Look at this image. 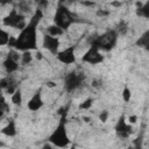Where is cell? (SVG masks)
I'll list each match as a JSON object with an SVG mask.
<instances>
[{"mask_svg":"<svg viewBox=\"0 0 149 149\" xmlns=\"http://www.w3.org/2000/svg\"><path fill=\"white\" fill-rule=\"evenodd\" d=\"M47 86H49V87H55V86H56V84H55V83H52V81H48V83H47Z\"/></svg>","mask_w":149,"mask_h":149,"instance_id":"31","label":"cell"},{"mask_svg":"<svg viewBox=\"0 0 149 149\" xmlns=\"http://www.w3.org/2000/svg\"><path fill=\"white\" fill-rule=\"evenodd\" d=\"M43 17V9L37 8L31 15L27 26L20 30L16 37H10L9 48H14L17 51H31L37 50V26Z\"/></svg>","mask_w":149,"mask_h":149,"instance_id":"1","label":"cell"},{"mask_svg":"<svg viewBox=\"0 0 149 149\" xmlns=\"http://www.w3.org/2000/svg\"><path fill=\"white\" fill-rule=\"evenodd\" d=\"M43 105H44V102H43V99H42L41 90H38L31 95V98L29 99V101L27 104V107L31 112H37L43 107Z\"/></svg>","mask_w":149,"mask_h":149,"instance_id":"12","label":"cell"},{"mask_svg":"<svg viewBox=\"0 0 149 149\" xmlns=\"http://www.w3.org/2000/svg\"><path fill=\"white\" fill-rule=\"evenodd\" d=\"M115 29H116V31L119 33V35H120V34H121V35H125V34L127 33V30H128V24H127V22H125V21H120Z\"/></svg>","mask_w":149,"mask_h":149,"instance_id":"22","label":"cell"},{"mask_svg":"<svg viewBox=\"0 0 149 149\" xmlns=\"http://www.w3.org/2000/svg\"><path fill=\"white\" fill-rule=\"evenodd\" d=\"M42 45H43L44 49H47L49 52H51L52 55L56 56V54L59 51L61 42H59V38L57 36L44 34L43 35V40H42Z\"/></svg>","mask_w":149,"mask_h":149,"instance_id":"11","label":"cell"},{"mask_svg":"<svg viewBox=\"0 0 149 149\" xmlns=\"http://www.w3.org/2000/svg\"><path fill=\"white\" fill-rule=\"evenodd\" d=\"M81 61L84 63H87L91 65H97V64L102 63L105 61V57L101 54L100 49H98L97 47L90 45V48L86 50V52L81 56Z\"/></svg>","mask_w":149,"mask_h":149,"instance_id":"8","label":"cell"},{"mask_svg":"<svg viewBox=\"0 0 149 149\" xmlns=\"http://www.w3.org/2000/svg\"><path fill=\"white\" fill-rule=\"evenodd\" d=\"M136 121H137V116H136V115H129V118H128V122H129L130 125L136 123Z\"/></svg>","mask_w":149,"mask_h":149,"instance_id":"27","label":"cell"},{"mask_svg":"<svg viewBox=\"0 0 149 149\" xmlns=\"http://www.w3.org/2000/svg\"><path fill=\"white\" fill-rule=\"evenodd\" d=\"M19 61L21 62V56L19 55L17 50H9V52L7 54L6 58L2 62V66L8 74H12L19 70Z\"/></svg>","mask_w":149,"mask_h":149,"instance_id":"7","label":"cell"},{"mask_svg":"<svg viewBox=\"0 0 149 149\" xmlns=\"http://www.w3.org/2000/svg\"><path fill=\"white\" fill-rule=\"evenodd\" d=\"M116 135L120 139H128L130 136V134L133 133V127L129 122L126 121L125 115H121L119 118V120L116 121V125L114 127Z\"/></svg>","mask_w":149,"mask_h":149,"instance_id":"10","label":"cell"},{"mask_svg":"<svg viewBox=\"0 0 149 149\" xmlns=\"http://www.w3.org/2000/svg\"><path fill=\"white\" fill-rule=\"evenodd\" d=\"M13 0H0V3L1 6H5V5H8V3H12Z\"/></svg>","mask_w":149,"mask_h":149,"instance_id":"28","label":"cell"},{"mask_svg":"<svg viewBox=\"0 0 149 149\" xmlns=\"http://www.w3.org/2000/svg\"><path fill=\"white\" fill-rule=\"evenodd\" d=\"M135 45L139 48L149 50V28L144 33H142V35L135 41Z\"/></svg>","mask_w":149,"mask_h":149,"instance_id":"15","label":"cell"},{"mask_svg":"<svg viewBox=\"0 0 149 149\" xmlns=\"http://www.w3.org/2000/svg\"><path fill=\"white\" fill-rule=\"evenodd\" d=\"M77 22H83V21L78 20L77 15L72 13L63 2H58V6L54 15V23L61 27L63 30H68L72 24Z\"/></svg>","mask_w":149,"mask_h":149,"instance_id":"3","label":"cell"},{"mask_svg":"<svg viewBox=\"0 0 149 149\" xmlns=\"http://www.w3.org/2000/svg\"><path fill=\"white\" fill-rule=\"evenodd\" d=\"M85 83V73L78 70L70 71L64 77V90L68 93L79 90Z\"/></svg>","mask_w":149,"mask_h":149,"instance_id":"5","label":"cell"},{"mask_svg":"<svg viewBox=\"0 0 149 149\" xmlns=\"http://www.w3.org/2000/svg\"><path fill=\"white\" fill-rule=\"evenodd\" d=\"M136 15L140 17L149 19V0H147L140 7H136Z\"/></svg>","mask_w":149,"mask_h":149,"instance_id":"16","label":"cell"},{"mask_svg":"<svg viewBox=\"0 0 149 149\" xmlns=\"http://www.w3.org/2000/svg\"><path fill=\"white\" fill-rule=\"evenodd\" d=\"M27 21H26V16L17 12L16 8H13L3 19H2V24L6 26V27H10V28H14V29H23L26 26H27Z\"/></svg>","mask_w":149,"mask_h":149,"instance_id":"6","label":"cell"},{"mask_svg":"<svg viewBox=\"0 0 149 149\" xmlns=\"http://www.w3.org/2000/svg\"><path fill=\"white\" fill-rule=\"evenodd\" d=\"M1 133L8 137H13L16 135L17 130H16V123H15V120L14 119H10L8 121V123L1 129Z\"/></svg>","mask_w":149,"mask_h":149,"instance_id":"14","label":"cell"},{"mask_svg":"<svg viewBox=\"0 0 149 149\" xmlns=\"http://www.w3.org/2000/svg\"><path fill=\"white\" fill-rule=\"evenodd\" d=\"M42 56H43V55H42V52L36 50V58H37V59H42Z\"/></svg>","mask_w":149,"mask_h":149,"instance_id":"30","label":"cell"},{"mask_svg":"<svg viewBox=\"0 0 149 149\" xmlns=\"http://www.w3.org/2000/svg\"><path fill=\"white\" fill-rule=\"evenodd\" d=\"M10 35L5 29H1V38H0V45H7L10 41Z\"/></svg>","mask_w":149,"mask_h":149,"instance_id":"20","label":"cell"},{"mask_svg":"<svg viewBox=\"0 0 149 149\" xmlns=\"http://www.w3.org/2000/svg\"><path fill=\"white\" fill-rule=\"evenodd\" d=\"M47 34L58 37V36H61V35L64 34V30H63L61 27H58V26H56V24L54 23V24H51V26H49V27L47 28Z\"/></svg>","mask_w":149,"mask_h":149,"instance_id":"17","label":"cell"},{"mask_svg":"<svg viewBox=\"0 0 149 149\" xmlns=\"http://www.w3.org/2000/svg\"><path fill=\"white\" fill-rule=\"evenodd\" d=\"M119 33L116 31V29H108L105 33L93 37L90 42V45L97 47L101 51H111L116 45Z\"/></svg>","mask_w":149,"mask_h":149,"instance_id":"4","label":"cell"},{"mask_svg":"<svg viewBox=\"0 0 149 149\" xmlns=\"http://www.w3.org/2000/svg\"><path fill=\"white\" fill-rule=\"evenodd\" d=\"M108 15H109L108 10H104V9H98L97 10V16H99V17H104V16H108Z\"/></svg>","mask_w":149,"mask_h":149,"instance_id":"26","label":"cell"},{"mask_svg":"<svg viewBox=\"0 0 149 149\" xmlns=\"http://www.w3.org/2000/svg\"><path fill=\"white\" fill-rule=\"evenodd\" d=\"M59 114V121L55 130L50 134L48 137V141L58 148H65L70 143V139L68 135V129H66V114H68V107H63L58 111Z\"/></svg>","mask_w":149,"mask_h":149,"instance_id":"2","label":"cell"},{"mask_svg":"<svg viewBox=\"0 0 149 149\" xmlns=\"http://www.w3.org/2000/svg\"><path fill=\"white\" fill-rule=\"evenodd\" d=\"M1 119H3L5 118V114L7 113V112H9V106L7 105V102H6V100H5V98L2 97V99H1Z\"/></svg>","mask_w":149,"mask_h":149,"instance_id":"24","label":"cell"},{"mask_svg":"<svg viewBox=\"0 0 149 149\" xmlns=\"http://www.w3.org/2000/svg\"><path fill=\"white\" fill-rule=\"evenodd\" d=\"M81 3H83V5H85V6H92V7L95 5L94 2H88V1H83Z\"/></svg>","mask_w":149,"mask_h":149,"instance_id":"29","label":"cell"},{"mask_svg":"<svg viewBox=\"0 0 149 149\" xmlns=\"http://www.w3.org/2000/svg\"><path fill=\"white\" fill-rule=\"evenodd\" d=\"M121 97H122V99H123L125 102H129V101H130V99H132V91H130V88H129L127 85L123 86Z\"/></svg>","mask_w":149,"mask_h":149,"instance_id":"21","label":"cell"},{"mask_svg":"<svg viewBox=\"0 0 149 149\" xmlns=\"http://www.w3.org/2000/svg\"><path fill=\"white\" fill-rule=\"evenodd\" d=\"M33 61V55L30 51H23L22 55H21V64L23 65H28L30 64Z\"/></svg>","mask_w":149,"mask_h":149,"instance_id":"19","label":"cell"},{"mask_svg":"<svg viewBox=\"0 0 149 149\" xmlns=\"http://www.w3.org/2000/svg\"><path fill=\"white\" fill-rule=\"evenodd\" d=\"M56 58L59 63L64 65H71L76 63V47L70 45L63 50H59L56 54Z\"/></svg>","mask_w":149,"mask_h":149,"instance_id":"9","label":"cell"},{"mask_svg":"<svg viewBox=\"0 0 149 149\" xmlns=\"http://www.w3.org/2000/svg\"><path fill=\"white\" fill-rule=\"evenodd\" d=\"M108 119V111H102L100 114H99V120L101 122H106Z\"/></svg>","mask_w":149,"mask_h":149,"instance_id":"25","label":"cell"},{"mask_svg":"<svg viewBox=\"0 0 149 149\" xmlns=\"http://www.w3.org/2000/svg\"><path fill=\"white\" fill-rule=\"evenodd\" d=\"M10 101L15 106H21V104H22V92H21L20 87L10 95Z\"/></svg>","mask_w":149,"mask_h":149,"instance_id":"18","label":"cell"},{"mask_svg":"<svg viewBox=\"0 0 149 149\" xmlns=\"http://www.w3.org/2000/svg\"><path fill=\"white\" fill-rule=\"evenodd\" d=\"M92 104H93V99L92 98H87L86 100H84L83 102L79 104V109H88L92 107Z\"/></svg>","mask_w":149,"mask_h":149,"instance_id":"23","label":"cell"},{"mask_svg":"<svg viewBox=\"0 0 149 149\" xmlns=\"http://www.w3.org/2000/svg\"><path fill=\"white\" fill-rule=\"evenodd\" d=\"M0 86H1V88H2L7 94H10V95L19 88V86L16 85V81L14 80V78H13L12 76L3 77V78L0 80Z\"/></svg>","mask_w":149,"mask_h":149,"instance_id":"13","label":"cell"}]
</instances>
